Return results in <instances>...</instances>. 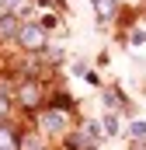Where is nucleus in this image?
Segmentation results:
<instances>
[{
  "instance_id": "nucleus-1",
  "label": "nucleus",
  "mask_w": 146,
  "mask_h": 150,
  "mask_svg": "<svg viewBox=\"0 0 146 150\" xmlns=\"http://www.w3.org/2000/svg\"><path fill=\"white\" fill-rule=\"evenodd\" d=\"M73 108L66 98H56L52 105H45L38 112V129L49 133V136H70V122H73Z\"/></svg>"
},
{
  "instance_id": "nucleus-2",
  "label": "nucleus",
  "mask_w": 146,
  "mask_h": 150,
  "mask_svg": "<svg viewBox=\"0 0 146 150\" xmlns=\"http://www.w3.org/2000/svg\"><path fill=\"white\" fill-rule=\"evenodd\" d=\"M28 56H42L45 49H49V32L38 25V21H21V32H18V38H14Z\"/></svg>"
},
{
  "instance_id": "nucleus-3",
  "label": "nucleus",
  "mask_w": 146,
  "mask_h": 150,
  "mask_svg": "<svg viewBox=\"0 0 146 150\" xmlns=\"http://www.w3.org/2000/svg\"><path fill=\"white\" fill-rule=\"evenodd\" d=\"M14 98H18V105H21L25 112H35V108H42V101H45V84L25 77V80L18 84V91H14Z\"/></svg>"
},
{
  "instance_id": "nucleus-4",
  "label": "nucleus",
  "mask_w": 146,
  "mask_h": 150,
  "mask_svg": "<svg viewBox=\"0 0 146 150\" xmlns=\"http://www.w3.org/2000/svg\"><path fill=\"white\" fill-rule=\"evenodd\" d=\"M18 32H21V18L18 14H0V38L7 42V38H18Z\"/></svg>"
},
{
  "instance_id": "nucleus-5",
  "label": "nucleus",
  "mask_w": 146,
  "mask_h": 150,
  "mask_svg": "<svg viewBox=\"0 0 146 150\" xmlns=\"http://www.w3.org/2000/svg\"><path fill=\"white\" fill-rule=\"evenodd\" d=\"M21 147V136L11 122H0V150H18Z\"/></svg>"
},
{
  "instance_id": "nucleus-6",
  "label": "nucleus",
  "mask_w": 146,
  "mask_h": 150,
  "mask_svg": "<svg viewBox=\"0 0 146 150\" xmlns=\"http://www.w3.org/2000/svg\"><path fill=\"white\" fill-rule=\"evenodd\" d=\"M91 4H94V14H98L101 25H108L111 18L118 14V0H91Z\"/></svg>"
},
{
  "instance_id": "nucleus-7",
  "label": "nucleus",
  "mask_w": 146,
  "mask_h": 150,
  "mask_svg": "<svg viewBox=\"0 0 146 150\" xmlns=\"http://www.w3.org/2000/svg\"><path fill=\"white\" fill-rule=\"evenodd\" d=\"M94 147H98V143H94L84 129H77V133H70V136H66V150H94Z\"/></svg>"
},
{
  "instance_id": "nucleus-8",
  "label": "nucleus",
  "mask_w": 146,
  "mask_h": 150,
  "mask_svg": "<svg viewBox=\"0 0 146 150\" xmlns=\"http://www.w3.org/2000/svg\"><path fill=\"white\" fill-rule=\"evenodd\" d=\"M105 101H108V108H129V98L122 94V91H105Z\"/></svg>"
},
{
  "instance_id": "nucleus-9",
  "label": "nucleus",
  "mask_w": 146,
  "mask_h": 150,
  "mask_svg": "<svg viewBox=\"0 0 146 150\" xmlns=\"http://www.w3.org/2000/svg\"><path fill=\"white\" fill-rule=\"evenodd\" d=\"M11 105H14L11 91H7V87H0V122H7V115H11Z\"/></svg>"
},
{
  "instance_id": "nucleus-10",
  "label": "nucleus",
  "mask_w": 146,
  "mask_h": 150,
  "mask_svg": "<svg viewBox=\"0 0 146 150\" xmlns=\"http://www.w3.org/2000/svg\"><path fill=\"white\" fill-rule=\"evenodd\" d=\"M18 150H45V147H42V140H38L35 133H28V136H21V147Z\"/></svg>"
},
{
  "instance_id": "nucleus-11",
  "label": "nucleus",
  "mask_w": 146,
  "mask_h": 150,
  "mask_svg": "<svg viewBox=\"0 0 146 150\" xmlns=\"http://www.w3.org/2000/svg\"><path fill=\"white\" fill-rule=\"evenodd\" d=\"M129 136H132L136 143H139V140H146V122H143V119H136V122L129 126Z\"/></svg>"
},
{
  "instance_id": "nucleus-12",
  "label": "nucleus",
  "mask_w": 146,
  "mask_h": 150,
  "mask_svg": "<svg viewBox=\"0 0 146 150\" xmlns=\"http://www.w3.org/2000/svg\"><path fill=\"white\" fill-rule=\"evenodd\" d=\"M105 133H108V136L118 133V115H115V112H105Z\"/></svg>"
},
{
  "instance_id": "nucleus-13",
  "label": "nucleus",
  "mask_w": 146,
  "mask_h": 150,
  "mask_svg": "<svg viewBox=\"0 0 146 150\" xmlns=\"http://www.w3.org/2000/svg\"><path fill=\"white\" fill-rule=\"evenodd\" d=\"M80 129H84V133H87V136H91V140H94V143H98V140H101V126H98V122H94V119H91V122H84V126H80Z\"/></svg>"
},
{
  "instance_id": "nucleus-14",
  "label": "nucleus",
  "mask_w": 146,
  "mask_h": 150,
  "mask_svg": "<svg viewBox=\"0 0 146 150\" xmlns=\"http://www.w3.org/2000/svg\"><path fill=\"white\" fill-rule=\"evenodd\" d=\"M45 63H63V49H45Z\"/></svg>"
},
{
  "instance_id": "nucleus-15",
  "label": "nucleus",
  "mask_w": 146,
  "mask_h": 150,
  "mask_svg": "<svg viewBox=\"0 0 146 150\" xmlns=\"http://www.w3.org/2000/svg\"><path fill=\"white\" fill-rule=\"evenodd\" d=\"M38 25H42V28H45V32H49V28H56V25H59V21H56V14H45V18H42V21H38Z\"/></svg>"
},
{
  "instance_id": "nucleus-16",
  "label": "nucleus",
  "mask_w": 146,
  "mask_h": 150,
  "mask_svg": "<svg viewBox=\"0 0 146 150\" xmlns=\"http://www.w3.org/2000/svg\"><path fill=\"white\" fill-rule=\"evenodd\" d=\"M4 4H7V0H4Z\"/></svg>"
}]
</instances>
